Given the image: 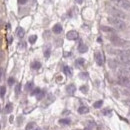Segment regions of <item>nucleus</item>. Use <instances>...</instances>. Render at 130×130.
<instances>
[{"mask_svg":"<svg viewBox=\"0 0 130 130\" xmlns=\"http://www.w3.org/2000/svg\"><path fill=\"white\" fill-rule=\"evenodd\" d=\"M40 67H41V63L39 62V61H34V62H32V64H31V68L34 70L39 69Z\"/></svg>","mask_w":130,"mask_h":130,"instance_id":"nucleus-15","label":"nucleus"},{"mask_svg":"<svg viewBox=\"0 0 130 130\" xmlns=\"http://www.w3.org/2000/svg\"><path fill=\"white\" fill-rule=\"evenodd\" d=\"M44 95H45V92H44V91H41V92L37 95V96H36V97H37V100H41V99L43 98Z\"/></svg>","mask_w":130,"mask_h":130,"instance_id":"nucleus-29","label":"nucleus"},{"mask_svg":"<svg viewBox=\"0 0 130 130\" xmlns=\"http://www.w3.org/2000/svg\"><path fill=\"white\" fill-rule=\"evenodd\" d=\"M107 8H108V12L113 16V17H116V18H119V19H124L126 17L125 13H123L121 10H119L118 8L114 7V6H111V5H107Z\"/></svg>","mask_w":130,"mask_h":130,"instance_id":"nucleus-3","label":"nucleus"},{"mask_svg":"<svg viewBox=\"0 0 130 130\" xmlns=\"http://www.w3.org/2000/svg\"><path fill=\"white\" fill-rule=\"evenodd\" d=\"M97 41H98V42H101V41H102V39H101V38H100V37H99V38H98V39H97Z\"/></svg>","mask_w":130,"mask_h":130,"instance_id":"nucleus-38","label":"nucleus"},{"mask_svg":"<svg viewBox=\"0 0 130 130\" xmlns=\"http://www.w3.org/2000/svg\"><path fill=\"white\" fill-rule=\"evenodd\" d=\"M101 30L104 32H109V33H114V29H112L111 27H107V26H101Z\"/></svg>","mask_w":130,"mask_h":130,"instance_id":"nucleus-18","label":"nucleus"},{"mask_svg":"<svg viewBox=\"0 0 130 130\" xmlns=\"http://www.w3.org/2000/svg\"><path fill=\"white\" fill-rule=\"evenodd\" d=\"M108 64H109V67H111L112 69H114V68L117 67L118 62H117V60H114V59H109V60H108Z\"/></svg>","mask_w":130,"mask_h":130,"instance_id":"nucleus-11","label":"nucleus"},{"mask_svg":"<svg viewBox=\"0 0 130 130\" xmlns=\"http://www.w3.org/2000/svg\"><path fill=\"white\" fill-rule=\"evenodd\" d=\"M84 62H85V60L83 58H78L76 61H75V64H76L77 66H82L84 64Z\"/></svg>","mask_w":130,"mask_h":130,"instance_id":"nucleus-20","label":"nucleus"},{"mask_svg":"<svg viewBox=\"0 0 130 130\" xmlns=\"http://www.w3.org/2000/svg\"><path fill=\"white\" fill-rule=\"evenodd\" d=\"M115 2V4L118 7L124 9V10H130V1L129 0H112Z\"/></svg>","mask_w":130,"mask_h":130,"instance_id":"nucleus-4","label":"nucleus"},{"mask_svg":"<svg viewBox=\"0 0 130 130\" xmlns=\"http://www.w3.org/2000/svg\"><path fill=\"white\" fill-rule=\"evenodd\" d=\"M4 75V71H3V68H1V77H3Z\"/></svg>","mask_w":130,"mask_h":130,"instance_id":"nucleus-36","label":"nucleus"},{"mask_svg":"<svg viewBox=\"0 0 130 130\" xmlns=\"http://www.w3.org/2000/svg\"><path fill=\"white\" fill-rule=\"evenodd\" d=\"M80 91H81L82 93H87V91H88V86L82 85V86L80 87Z\"/></svg>","mask_w":130,"mask_h":130,"instance_id":"nucleus-24","label":"nucleus"},{"mask_svg":"<svg viewBox=\"0 0 130 130\" xmlns=\"http://www.w3.org/2000/svg\"><path fill=\"white\" fill-rule=\"evenodd\" d=\"M78 112L80 114H85V113L89 112V109H88V107H86V106H81V107L78 108Z\"/></svg>","mask_w":130,"mask_h":130,"instance_id":"nucleus-14","label":"nucleus"},{"mask_svg":"<svg viewBox=\"0 0 130 130\" xmlns=\"http://www.w3.org/2000/svg\"><path fill=\"white\" fill-rule=\"evenodd\" d=\"M59 123H60V124H69L70 120L67 119V118H62V119L59 120Z\"/></svg>","mask_w":130,"mask_h":130,"instance_id":"nucleus-23","label":"nucleus"},{"mask_svg":"<svg viewBox=\"0 0 130 130\" xmlns=\"http://www.w3.org/2000/svg\"><path fill=\"white\" fill-rule=\"evenodd\" d=\"M87 50H88V47H87L85 44H83V43H80V44H79V46H78V51H79L80 53H85V52H87Z\"/></svg>","mask_w":130,"mask_h":130,"instance_id":"nucleus-10","label":"nucleus"},{"mask_svg":"<svg viewBox=\"0 0 130 130\" xmlns=\"http://www.w3.org/2000/svg\"><path fill=\"white\" fill-rule=\"evenodd\" d=\"M36 130H38V129H36Z\"/></svg>","mask_w":130,"mask_h":130,"instance_id":"nucleus-39","label":"nucleus"},{"mask_svg":"<svg viewBox=\"0 0 130 130\" xmlns=\"http://www.w3.org/2000/svg\"><path fill=\"white\" fill-rule=\"evenodd\" d=\"M12 110H13V104H12V103H8L7 105L5 106V108H4V113H5V114L11 113Z\"/></svg>","mask_w":130,"mask_h":130,"instance_id":"nucleus-12","label":"nucleus"},{"mask_svg":"<svg viewBox=\"0 0 130 130\" xmlns=\"http://www.w3.org/2000/svg\"><path fill=\"white\" fill-rule=\"evenodd\" d=\"M32 87H33V82H28V83L26 84V86H25V89L26 90H30V89H32Z\"/></svg>","mask_w":130,"mask_h":130,"instance_id":"nucleus-26","label":"nucleus"},{"mask_svg":"<svg viewBox=\"0 0 130 130\" xmlns=\"http://www.w3.org/2000/svg\"><path fill=\"white\" fill-rule=\"evenodd\" d=\"M108 38H109L110 42H111L113 45L117 46V47H127V46L130 45V43L128 42V41L120 38V37L117 36V35H110Z\"/></svg>","mask_w":130,"mask_h":130,"instance_id":"nucleus-2","label":"nucleus"},{"mask_svg":"<svg viewBox=\"0 0 130 130\" xmlns=\"http://www.w3.org/2000/svg\"><path fill=\"white\" fill-rule=\"evenodd\" d=\"M40 92H41V90L39 89V88H36V89H34V90L31 92V95H33V96H34V95H36V96H37V95H38Z\"/></svg>","mask_w":130,"mask_h":130,"instance_id":"nucleus-27","label":"nucleus"},{"mask_svg":"<svg viewBox=\"0 0 130 130\" xmlns=\"http://www.w3.org/2000/svg\"><path fill=\"white\" fill-rule=\"evenodd\" d=\"M36 40H37V36H36V35H31V36H29V38H28L29 43H31V44L35 43Z\"/></svg>","mask_w":130,"mask_h":130,"instance_id":"nucleus-21","label":"nucleus"},{"mask_svg":"<svg viewBox=\"0 0 130 130\" xmlns=\"http://www.w3.org/2000/svg\"><path fill=\"white\" fill-rule=\"evenodd\" d=\"M61 31H62V26H61V24L57 23L53 26V32L55 34H59V33H61Z\"/></svg>","mask_w":130,"mask_h":130,"instance_id":"nucleus-9","label":"nucleus"},{"mask_svg":"<svg viewBox=\"0 0 130 130\" xmlns=\"http://www.w3.org/2000/svg\"><path fill=\"white\" fill-rule=\"evenodd\" d=\"M15 83V79L13 78V77H10L9 79H8V85H10V86H12L13 84Z\"/></svg>","mask_w":130,"mask_h":130,"instance_id":"nucleus-31","label":"nucleus"},{"mask_svg":"<svg viewBox=\"0 0 130 130\" xmlns=\"http://www.w3.org/2000/svg\"><path fill=\"white\" fill-rule=\"evenodd\" d=\"M20 90H21V84H17L16 87H15V93L16 94H19L20 93Z\"/></svg>","mask_w":130,"mask_h":130,"instance_id":"nucleus-30","label":"nucleus"},{"mask_svg":"<svg viewBox=\"0 0 130 130\" xmlns=\"http://www.w3.org/2000/svg\"><path fill=\"white\" fill-rule=\"evenodd\" d=\"M17 35H18V37H20V38L24 37V35H25V30L22 28V27H19V28L17 29Z\"/></svg>","mask_w":130,"mask_h":130,"instance_id":"nucleus-17","label":"nucleus"},{"mask_svg":"<svg viewBox=\"0 0 130 130\" xmlns=\"http://www.w3.org/2000/svg\"><path fill=\"white\" fill-rule=\"evenodd\" d=\"M78 32L75 31V30H71V31H68L66 33V38L68 40H76L78 38Z\"/></svg>","mask_w":130,"mask_h":130,"instance_id":"nucleus-5","label":"nucleus"},{"mask_svg":"<svg viewBox=\"0 0 130 130\" xmlns=\"http://www.w3.org/2000/svg\"><path fill=\"white\" fill-rule=\"evenodd\" d=\"M44 56H45V58H49V56H50V49H46L44 51Z\"/></svg>","mask_w":130,"mask_h":130,"instance_id":"nucleus-32","label":"nucleus"},{"mask_svg":"<svg viewBox=\"0 0 130 130\" xmlns=\"http://www.w3.org/2000/svg\"><path fill=\"white\" fill-rule=\"evenodd\" d=\"M119 71H120V73L122 74V76H125L127 73L130 72V68H129V67H121Z\"/></svg>","mask_w":130,"mask_h":130,"instance_id":"nucleus-13","label":"nucleus"},{"mask_svg":"<svg viewBox=\"0 0 130 130\" xmlns=\"http://www.w3.org/2000/svg\"><path fill=\"white\" fill-rule=\"evenodd\" d=\"M5 92H6V88H5V86H1V88H0V94H1V97L4 96Z\"/></svg>","mask_w":130,"mask_h":130,"instance_id":"nucleus-28","label":"nucleus"},{"mask_svg":"<svg viewBox=\"0 0 130 130\" xmlns=\"http://www.w3.org/2000/svg\"><path fill=\"white\" fill-rule=\"evenodd\" d=\"M11 41H12V37H9V39H8V43H11Z\"/></svg>","mask_w":130,"mask_h":130,"instance_id":"nucleus-37","label":"nucleus"},{"mask_svg":"<svg viewBox=\"0 0 130 130\" xmlns=\"http://www.w3.org/2000/svg\"><path fill=\"white\" fill-rule=\"evenodd\" d=\"M17 1H18V3H19V4L24 5V4H26V3H27V1H28V0H17Z\"/></svg>","mask_w":130,"mask_h":130,"instance_id":"nucleus-33","label":"nucleus"},{"mask_svg":"<svg viewBox=\"0 0 130 130\" xmlns=\"http://www.w3.org/2000/svg\"><path fill=\"white\" fill-rule=\"evenodd\" d=\"M94 57H95V61H96V63L99 66L103 65V56H102V54L100 52H96V53H95Z\"/></svg>","mask_w":130,"mask_h":130,"instance_id":"nucleus-6","label":"nucleus"},{"mask_svg":"<svg viewBox=\"0 0 130 130\" xmlns=\"http://www.w3.org/2000/svg\"><path fill=\"white\" fill-rule=\"evenodd\" d=\"M66 91H67L68 94L72 95V94H74L75 91H76V87H75L74 84H69V85L66 86Z\"/></svg>","mask_w":130,"mask_h":130,"instance_id":"nucleus-8","label":"nucleus"},{"mask_svg":"<svg viewBox=\"0 0 130 130\" xmlns=\"http://www.w3.org/2000/svg\"><path fill=\"white\" fill-rule=\"evenodd\" d=\"M79 77H80L81 79H83V80H87L88 77H89V74H88L87 72H81V73L79 74Z\"/></svg>","mask_w":130,"mask_h":130,"instance_id":"nucleus-19","label":"nucleus"},{"mask_svg":"<svg viewBox=\"0 0 130 130\" xmlns=\"http://www.w3.org/2000/svg\"><path fill=\"white\" fill-rule=\"evenodd\" d=\"M63 72L67 75V76H71V75H72V70H71V68L69 66H64Z\"/></svg>","mask_w":130,"mask_h":130,"instance_id":"nucleus-16","label":"nucleus"},{"mask_svg":"<svg viewBox=\"0 0 130 130\" xmlns=\"http://www.w3.org/2000/svg\"><path fill=\"white\" fill-rule=\"evenodd\" d=\"M34 122H30V123H28V124L26 125V128H25V130H31L33 127H34Z\"/></svg>","mask_w":130,"mask_h":130,"instance_id":"nucleus-25","label":"nucleus"},{"mask_svg":"<svg viewBox=\"0 0 130 130\" xmlns=\"http://www.w3.org/2000/svg\"><path fill=\"white\" fill-rule=\"evenodd\" d=\"M75 1H76L78 4H81L82 2H83V0H75Z\"/></svg>","mask_w":130,"mask_h":130,"instance_id":"nucleus-35","label":"nucleus"},{"mask_svg":"<svg viewBox=\"0 0 130 130\" xmlns=\"http://www.w3.org/2000/svg\"><path fill=\"white\" fill-rule=\"evenodd\" d=\"M108 22L110 23L115 29H118V30H123L125 29L126 27V24L125 22L123 21L122 19H119V18H116V17H113V16H110L107 18Z\"/></svg>","mask_w":130,"mask_h":130,"instance_id":"nucleus-1","label":"nucleus"},{"mask_svg":"<svg viewBox=\"0 0 130 130\" xmlns=\"http://www.w3.org/2000/svg\"><path fill=\"white\" fill-rule=\"evenodd\" d=\"M102 112H103V114H104V115H108V114H110L111 110H109V109H105V110H103Z\"/></svg>","mask_w":130,"mask_h":130,"instance_id":"nucleus-34","label":"nucleus"},{"mask_svg":"<svg viewBox=\"0 0 130 130\" xmlns=\"http://www.w3.org/2000/svg\"><path fill=\"white\" fill-rule=\"evenodd\" d=\"M118 82H119L120 85H123V86H125V85L128 86L130 84V81L126 76H120L119 79H118Z\"/></svg>","mask_w":130,"mask_h":130,"instance_id":"nucleus-7","label":"nucleus"},{"mask_svg":"<svg viewBox=\"0 0 130 130\" xmlns=\"http://www.w3.org/2000/svg\"><path fill=\"white\" fill-rule=\"evenodd\" d=\"M102 104H103V101L102 100H98V101H96L95 103L93 104V106L95 107V108H100L101 106H102Z\"/></svg>","mask_w":130,"mask_h":130,"instance_id":"nucleus-22","label":"nucleus"}]
</instances>
